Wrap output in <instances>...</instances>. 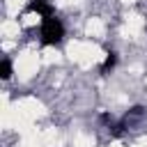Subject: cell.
<instances>
[{"instance_id": "cell-1", "label": "cell", "mask_w": 147, "mask_h": 147, "mask_svg": "<svg viewBox=\"0 0 147 147\" xmlns=\"http://www.w3.org/2000/svg\"><path fill=\"white\" fill-rule=\"evenodd\" d=\"M62 39H64V23L55 14L41 18V25H39V41H41V46H57Z\"/></svg>"}, {"instance_id": "cell-2", "label": "cell", "mask_w": 147, "mask_h": 147, "mask_svg": "<svg viewBox=\"0 0 147 147\" xmlns=\"http://www.w3.org/2000/svg\"><path fill=\"white\" fill-rule=\"evenodd\" d=\"M28 11H34V14H39L41 18L55 14V11H53V5H51L48 0H28Z\"/></svg>"}, {"instance_id": "cell-3", "label": "cell", "mask_w": 147, "mask_h": 147, "mask_svg": "<svg viewBox=\"0 0 147 147\" xmlns=\"http://www.w3.org/2000/svg\"><path fill=\"white\" fill-rule=\"evenodd\" d=\"M115 64H117V55L110 51V53H106V57H103V62H101V67H99V71L103 74V76H108L113 69H115Z\"/></svg>"}, {"instance_id": "cell-4", "label": "cell", "mask_w": 147, "mask_h": 147, "mask_svg": "<svg viewBox=\"0 0 147 147\" xmlns=\"http://www.w3.org/2000/svg\"><path fill=\"white\" fill-rule=\"evenodd\" d=\"M0 76H2V80H9L11 78V60L9 57H2L0 60Z\"/></svg>"}]
</instances>
